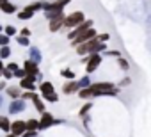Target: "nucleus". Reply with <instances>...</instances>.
<instances>
[{
	"label": "nucleus",
	"mask_w": 151,
	"mask_h": 137,
	"mask_svg": "<svg viewBox=\"0 0 151 137\" xmlns=\"http://www.w3.org/2000/svg\"><path fill=\"white\" fill-rule=\"evenodd\" d=\"M4 66H6V64H4V61H0V73H2V70H4Z\"/></svg>",
	"instance_id": "a19ab883"
},
{
	"label": "nucleus",
	"mask_w": 151,
	"mask_h": 137,
	"mask_svg": "<svg viewBox=\"0 0 151 137\" xmlns=\"http://www.w3.org/2000/svg\"><path fill=\"white\" fill-rule=\"evenodd\" d=\"M75 50H77V53L82 57V55H87V53H101V52L107 50V45L105 43H100L96 37H93L89 41L80 43L78 46H75Z\"/></svg>",
	"instance_id": "f03ea898"
},
{
	"label": "nucleus",
	"mask_w": 151,
	"mask_h": 137,
	"mask_svg": "<svg viewBox=\"0 0 151 137\" xmlns=\"http://www.w3.org/2000/svg\"><path fill=\"white\" fill-rule=\"evenodd\" d=\"M9 132L16 137H22V133L25 132V121L23 119H16V121H11V128Z\"/></svg>",
	"instance_id": "9b49d317"
},
{
	"label": "nucleus",
	"mask_w": 151,
	"mask_h": 137,
	"mask_svg": "<svg viewBox=\"0 0 151 137\" xmlns=\"http://www.w3.org/2000/svg\"><path fill=\"white\" fill-rule=\"evenodd\" d=\"M25 109H27V103H25V100H22V98H14V100H11V102H9L7 112L13 116V114H20V112H23Z\"/></svg>",
	"instance_id": "6e6552de"
},
{
	"label": "nucleus",
	"mask_w": 151,
	"mask_h": 137,
	"mask_svg": "<svg viewBox=\"0 0 151 137\" xmlns=\"http://www.w3.org/2000/svg\"><path fill=\"white\" fill-rule=\"evenodd\" d=\"M39 93L41 94H50V93H53L55 91V87H53V84L52 82H48V80H41V84H39Z\"/></svg>",
	"instance_id": "dca6fc26"
},
{
	"label": "nucleus",
	"mask_w": 151,
	"mask_h": 137,
	"mask_svg": "<svg viewBox=\"0 0 151 137\" xmlns=\"http://www.w3.org/2000/svg\"><path fill=\"white\" fill-rule=\"evenodd\" d=\"M91 27H94V22H93V20H87V18H86V20H84L82 23H78L77 27L69 29L71 32H68V39H69V41H71V39H75V37H77L78 34L86 32V30H87V29H91Z\"/></svg>",
	"instance_id": "39448f33"
},
{
	"label": "nucleus",
	"mask_w": 151,
	"mask_h": 137,
	"mask_svg": "<svg viewBox=\"0 0 151 137\" xmlns=\"http://www.w3.org/2000/svg\"><path fill=\"white\" fill-rule=\"evenodd\" d=\"M29 52H30V59L34 61V62H41V59H43V55H41V52H39V48H36V46H29Z\"/></svg>",
	"instance_id": "aec40b11"
},
{
	"label": "nucleus",
	"mask_w": 151,
	"mask_h": 137,
	"mask_svg": "<svg viewBox=\"0 0 151 137\" xmlns=\"http://www.w3.org/2000/svg\"><path fill=\"white\" fill-rule=\"evenodd\" d=\"M117 66L121 68L123 71H128V70H130V64H128V61H126L124 57H121V55L117 57Z\"/></svg>",
	"instance_id": "bb28decb"
},
{
	"label": "nucleus",
	"mask_w": 151,
	"mask_h": 137,
	"mask_svg": "<svg viewBox=\"0 0 151 137\" xmlns=\"http://www.w3.org/2000/svg\"><path fill=\"white\" fill-rule=\"evenodd\" d=\"M6 68H7V70H9V71H14V70H18V68H20V66H18L16 62H9V64H7Z\"/></svg>",
	"instance_id": "4c0bfd02"
},
{
	"label": "nucleus",
	"mask_w": 151,
	"mask_h": 137,
	"mask_svg": "<svg viewBox=\"0 0 151 137\" xmlns=\"http://www.w3.org/2000/svg\"><path fill=\"white\" fill-rule=\"evenodd\" d=\"M0 75L4 77V80H11L13 79V71H9L6 66H4V70H2V73H0Z\"/></svg>",
	"instance_id": "f704fd0d"
},
{
	"label": "nucleus",
	"mask_w": 151,
	"mask_h": 137,
	"mask_svg": "<svg viewBox=\"0 0 151 137\" xmlns=\"http://www.w3.org/2000/svg\"><path fill=\"white\" fill-rule=\"evenodd\" d=\"M20 87H22V89H25V91H36V89H37V87H36V84H34L32 80H29L27 77L20 79Z\"/></svg>",
	"instance_id": "a211bd4d"
},
{
	"label": "nucleus",
	"mask_w": 151,
	"mask_h": 137,
	"mask_svg": "<svg viewBox=\"0 0 151 137\" xmlns=\"http://www.w3.org/2000/svg\"><path fill=\"white\" fill-rule=\"evenodd\" d=\"M16 18H18V20H22V22H23V20H32V18H34V13L23 7L22 11H16Z\"/></svg>",
	"instance_id": "6ab92c4d"
},
{
	"label": "nucleus",
	"mask_w": 151,
	"mask_h": 137,
	"mask_svg": "<svg viewBox=\"0 0 151 137\" xmlns=\"http://www.w3.org/2000/svg\"><path fill=\"white\" fill-rule=\"evenodd\" d=\"M60 77L64 79V80H75V71L73 70H69V68H64V70H60Z\"/></svg>",
	"instance_id": "4be33fe9"
},
{
	"label": "nucleus",
	"mask_w": 151,
	"mask_h": 137,
	"mask_svg": "<svg viewBox=\"0 0 151 137\" xmlns=\"http://www.w3.org/2000/svg\"><path fill=\"white\" fill-rule=\"evenodd\" d=\"M34 109H36L37 112H45V110H46V109H45V103H43V100H41V98L34 100Z\"/></svg>",
	"instance_id": "c756f323"
},
{
	"label": "nucleus",
	"mask_w": 151,
	"mask_h": 137,
	"mask_svg": "<svg viewBox=\"0 0 151 137\" xmlns=\"http://www.w3.org/2000/svg\"><path fill=\"white\" fill-rule=\"evenodd\" d=\"M101 61H103V55L101 53H87V55H82V61L80 62L86 66V73L91 75V73H94L98 68H100Z\"/></svg>",
	"instance_id": "7ed1b4c3"
},
{
	"label": "nucleus",
	"mask_w": 151,
	"mask_h": 137,
	"mask_svg": "<svg viewBox=\"0 0 151 137\" xmlns=\"http://www.w3.org/2000/svg\"><path fill=\"white\" fill-rule=\"evenodd\" d=\"M89 89H91L93 98H96V96H116L121 91L114 82H94V84L91 82Z\"/></svg>",
	"instance_id": "f257e3e1"
},
{
	"label": "nucleus",
	"mask_w": 151,
	"mask_h": 137,
	"mask_svg": "<svg viewBox=\"0 0 151 137\" xmlns=\"http://www.w3.org/2000/svg\"><path fill=\"white\" fill-rule=\"evenodd\" d=\"M25 9L32 11V13H37V11H43V2H32L29 6H25Z\"/></svg>",
	"instance_id": "b1692460"
},
{
	"label": "nucleus",
	"mask_w": 151,
	"mask_h": 137,
	"mask_svg": "<svg viewBox=\"0 0 151 137\" xmlns=\"http://www.w3.org/2000/svg\"><path fill=\"white\" fill-rule=\"evenodd\" d=\"M2 32H4L6 36H9V37H13V36H16V34H18V30H16V27H14V25H6V27L2 29Z\"/></svg>",
	"instance_id": "393cba45"
},
{
	"label": "nucleus",
	"mask_w": 151,
	"mask_h": 137,
	"mask_svg": "<svg viewBox=\"0 0 151 137\" xmlns=\"http://www.w3.org/2000/svg\"><path fill=\"white\" fill-rule=\"evenodd\" d=\"M86 20V14L82 11H73L71 14L64 16L62 20V29H73V27H77L78 23H82Z\"/></svg>",
	"instance_id": "20e7f679"
},
{
	"label": "nucleus",
	"mask_w": 151,
	"mask_h": 137,
	"mask_svg": "<svg viewBox=\"0 0 151 137\" xmlns=\"http://www.w3.org/2000/svg\"><path fill=\"white\" fill-rule=\"evenodd\" d=\"M37 121H39V130H46V128H50L52 125H55V118H53L52 112H48V110L41 112V118H39Z\"/></svg>",
	"instance_id": "1a4fd4ad"
},
{
	"label": "nucleus",
	"mask_w": 151,
	"mask_h": 137,
	"mask_svg": "<svg viewBox=\"0 0 151 137\" xmlns=\"http://www.w3.org/2000/svg\"><path fill=\"white\" fill-rule=\"evenodd\" d=\"M96 30H94V27H91V29H87L86 32H82V34H78L75 39H71V46H78L80 43H84V41H89V39H93V37H96Z\"/></svg>",
	"instance_id": "423d86ee"
},
{
	"label": "nucleus",
	"mask_w": 151,
	"mask_h": 137,
	"mask_svg": "<svg viewBox=\"0 0 151 137\" xmlns=\"http://www.w3.org/2000/svg\"><path fill=\"white\" fill-rule=\"evenodd\" d=\"M71 0H55V2H43V11H64Z\"/></svg>",
	"instance_id": "0eeeda50"
},
{
	"label": "nucleus",
	"mask_w": 151,
	"mask_h": 137,
	"mask_svg": "<svg viewBox=\"0 0 151 137\" xmlns=\"http://www.w3.org/2000/svg\"><path fill=\"white\" fill-rule=\"evenodd\" d=\"M96 39H98L100 43H107V41L110 39V34H109V32H103V34H96Z\"/></svg>",
	"instance_id": "473e14b6"
},
{
	"label": "nucleus",
	"mask_w": 151,
	"mask_h": 137,
	"mask_svg": "<svg viewBox=\"0 0 151 137\" xmlns=\"http://www.w3.org/2000/svg\"><path fill=\"white\" fill-rule=\"evenodd\" d=\"M22 137H37V132H23Z\"/></svg>",
	"instance_id": "58836bf2"
},
{
	"label": "nucleus",
	"mask_w": 151,
	"mask_h": 137,
	"mask_svg": "<svg viewBox=\"0 0 151 137\" xmlns=\"http://www.w3.org/2000/svg\"><path fill=\"white\" fill-rule=\"evenodd\" d=\"M78 91V82L77 80H66L62 86V93L64 94H75Z\"/></svg>",
	"instance_id": "f8f14e48"
},
{
	"label": "nucleus",
	"mask_w": 151,
	"mask_h": 137,
	"mask_svg": "<svg viewBox=\"0 0 151 137\" xmlns=\"http://www.w3.org/2000/svg\"><path fill=\"white\" fill-rule=\"evenodd\" d=\"M0 61H2V59H0Z\"/></svg>",
	"instance_id": "c03bdc74"
},
{
	"label": "nucleus",
	"mask_w": 151,
	"mask_h": 137,
	"mask_svg": "<svg viewBox=\"0 0 151 137\" xmlns=\"http://www.w3.org/2000/svg\"><path fill=\"white\" fill-rule=\"evenodd\" d=\"M91 109H93V103H86V105H84V107L80 109V112H78V116H80V118H84V116H87V112H89Z\"/></svg>",
	"instance_id": "7c9ffc66"
},
{
	"label": "nucleus",
	"mask_w": 151,
	"mask_h": 137,
	"mask_svg": "<svg viewBox=\"0 0 151 137\" xmlns=\"http://www.w3.org/2000/svg\"><path fill=\"white\" fill-rule=\"evenodd\" d=\"M9 128H11V119H9V116H0V130L9 133Z\"/></svg>",
	"instance_id": "412c9836"
},
{
	"label": "nucleus",
	"mask_w": 151,
	"mask_h": 137,
	"mask_svg": "<svg viewBox=\"0 0 151 137\" xmlns=\"http://www.w3.org/2000/svg\"><path fill=\"white\" fill-rule=\"evenodd\" d=\"M6 87H7V82H6V80H0V93H2Z\"/></svg>",
	"instance_id": "ea45409f"
},
{
	"label": "nucleus",
	"mask_w": 151,
	"mask_h": 137,
	"mask_svg": "<svg viewBox=\"0 0 151 137\" xmlns=\"http://www.w3.org/2000/svg\"><path fill=\"white\" fill-rule=\"evenodd\" d=\"M25 132H39V121L36 118H30L25 121Z\"/></svg>",
	"instance_id": "f3484780"
},
{
	"label": "nucleus",
	"mask_w": 151,
	"mask_h": 137,
	"mask_svg": "<svg viewBox=\"0 0 151 137\" xmlns=\"http://www.w3.org/2000/svg\"><path fill=\"white\" fill-rule=\"evenodd\" d=\"M11 53H13V52H11V46H9V45L0 46V59H2V61H4V59H9Z\"/></svg>",
	"instance_id": "5701e85b"
},
{
	"label": "nucleus",
	"mask_w": 151,
	"mask_h": 137,
	"mask_svg": "<svg viewBox=\"0 0 151 137\" xmlns=\"http://www.w3.org/2000/svg\"><path fill=\"white\" fill-rule=\"evenodd\" d=\"M78 82V89H84V87H87L89 84H91V77L89 75H86V77H82L80 80H77Z\"/></svg>",
	"instance_id": "c85d7f7f"
},
{
	"label": "nucleus",
	"mask_w": 151,
	"mask_h": 137,
	"mask_svg": "<svg viewBox=\"0 0 151 137\" xmlns=\"http://www.w3.org/2000/svg\"><path fill=\"white\" fill-rule=\"evenodd\" d=\"M9 43H11V37L6 36L4 32H0V46H6V45H9Z\"/></svg>",
	"instance_id": "2f4dec72"
},
{
	"label": "nucleus",
	"mask_w": 151,
	"mask_h": 137,
	"mask_svg": "<svg viewBox=\"0 0 151 137\" xmlns=\"http://www.w3.org/2000/svg\"><path fill=\"white\" fill-rule=\"evenodd\" d=\"M25 77V71H23V68H18V70L13 71V79H23Z\"/></svg>",
	"instance_id": "72a5a7b5"
},
{
	"label": "nucleus",
	"mask_w": 151,
	"mask_h": 137,
	"mask_svg": "<svg viewBox=\"0 0 151 137\" xmlns=\"http://www.w3.org/2000/svg\"><path fill=\"white\" fill-rule=\"evenodd\" d=\"M101 55H105V57H119V52L117 50H105V52H101Z\"/></svg>",
	"instance_id": "c9c22d12"
},
{
	"label": "nucleus",
	"mask_w": 151,
	"mask_h": 137,
	"mask_svg": "<svg viewBox=\"0 0 151 137\" xmlns=\"http://www.w3.org/2000/svg\"><path fill=\"white\" fill-rule=\"evenodd\" d=\"M2 103H4V98H2V94H0V109H2Z\"/></svg>",
	"instance_id": "79ce46f5"
},
{
	"label": "nucleus",
	"mask_w": 151,
	"mask_h": 137,
	"mask_svg": "<svg viewBox=\"0 0 151 137\" xmlns=\"http://www.w3.org/2000/svg\"><path fill=\"white\" fill-rule=\"evenodd\" d=\"M2 29H4V27H2V25H0V32H2Z\"/></svg>",
	"instance_id": "37998d69"
},
{
	"label": "nucleus",
	"mask_w": 151,
	"mask_h": 137,
	"mask_svg": "<svg viewBox=\"0 0 151 137\" xmlns=\"http://www.w3.org/2000/svg\"><path fill=\"white\" fill-rule=\"evenodd\" d=\"M16 43L20 45V46H30V39L29 37H25V36H16Z\"/></svg>",
	"instance_id": "cd10ccee"
},
{
	"label": "nucleus",
	"mask_w": 151,
	"mask_h": 137,
	"mask_svg": "<svg viewBox=\"0 0 151 137\" xmlns=\"http://www.w3.org/2000/svg\"><path fill=\"white\" fill-rule=\"evenodd\" d=\"M4 91L7 93V96H9L11 100H14V98H20V96H22V91H23V89H22L20 86H9V87H6Z\"/></svg>",
	"instance_id": "2eb2a0df"
},
{
	"label": "nucleus",
	"mask_w": 151,
	"mask_h": 137,
	"mask_svg": "<svg viewBox=\"0 0 151 137\" xmlns=\"http://www.w3.org/2000/svg\"><path fill=\"white\" fill-rule=\"evenodd\" d=\"M0 11H2L4 14H13L18 11V7L14 4H11L9 0H0Z\"/></svg>",
	"instance_id": "4468645a"
},
{
	"label": "nucleus",
	"mask_w": 151,
	"mask_h": 137,
	"mask_svg": "<svg viewBox=\"0 0 151 137\" xmlns=\"http://www.w3.org/2000/svg\"><path fill=\"white\" fill-rule=\"evenodd\" d=\"M43 100L48 102V103H57V102H59V94L53 91V93H50V94H43Z\"/></svg>",
	"instance_id": "a878e982"
},
{
	"label": "nucleus",
	"mask_w": 151,
	"mask_h": 137,
	"mask_svg": "<svg viewBox=\"0 0 151 137\" xmlns=\"http://www.w3.org/2000/svg\"><path fill=\"white\" fill-rule=\"evenodd\" d=\"M18 34H20V36H25V37H30V34H32V32H30V29H29V27H23L22 30H18Z\"/></svg>",
	"instance_id": "e433bc0d"
},
{
	"label": "nucleus",
	"mask_w": 151,
	"mask_h": 137,
	"mask_svg": "<svg viewBox=\"0 0 151 137\" xmlns=\"http://www.w3.org/2000/svg\"><path fill=\"white\" fill-rule=\"evenodd\" d=\"M23 71L25 75H39V64L34 62L32 59H27L23 62Z\"/></svg>",
	"instance_id": "9d476101"
},
{
	"label": "nucleus",
	"mask_w": 151,
	"mask_h": 137,
	"mask_svg": "<svg viewBox=\"0 0 151 137\" xmlns=\"http://www.w3.org/2000/svg\"><path fill=\"white\" fill-rule=\"evenodd\" d=\"M64 16H66V14H60V16H57V18H53V20L48 22L50 32H59V30L62 29V20H64Z\"/></svg>",
	"instance_id": "ddd939ff"
}]
</instances>
